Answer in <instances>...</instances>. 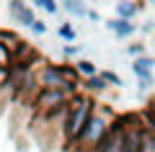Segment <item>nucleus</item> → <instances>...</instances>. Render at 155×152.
Wrapping results in <instances>:
<instances>
[{"label":"nucleus","mask_w":155,"mask_h":152,"mask_svg":"<svg viewBox=\"0 0 155 152\" xmlns=\"http://www.w3.org/2000/svg\"><path fill=\"white\" fill-rule=\"evenodd\" d=\"M96 111V101H91L88 95H70L67 101V116H65V126H62V139L65 144H78L80 134H83L85 124H88L91 114Z\"/></svg>","instance_id":"nucleus-1"},{"label":"nucleus","mask_w":155,"mask_h":152,"mask_svg":"<svg viewBox=\"0 0 155 152\" xmlns=\"http://www.w3.org/2000/svg\"><path fill=\"white\" fill-rule=\"evenodd\" d=\"M114 121H116V116L111 114V111H106L101 103H96V111L91 114V119H88V124H85V129H83V134H80V142H78V144L93 150V147L111 131Z\"/></svg>","instance_id":"nucleus-2"},{"label":"nucleus","mask_w":155,"mask_h":152,"mask_svg":"<svg viewBox=\"0 0 155 152\" xmlns=\"http://www.w3.org/2000/svg\"><path fill=\"white\" fill-rule=\"evenodd\" d=\"M67 101H70V93L67 90H60V88H41L34 98V111L39 116H49L54 111L65 108Z\"/></svg>","instance_id":"nucleus-3"},{"label":"nucleus","mask_w":155,"mask_h":152,"mask_svg":"<svg viewBox=\"0 0 155 152\" xmlns=\"http://www.w3.org/2000/svg\"><path fill=\"white\" fill-rule=\"evenodd\" d=\"M36 80L41 88H60V90H67L70 95H75L78 93V85L80 82H70L65 75H62L60 65H47V62H41V67L36 70Z\"/></svg>","instance_id":"nucleus-4"},{"label":"nucleus","mask_w":155,"mask_h":152,"mask_svg":"<svg viewBox=\"0 0 155 152\" xmlns=\"http://www.w3.org/2000/svg\"><path fill=\"white\" fill-rule=\"evenodd\" d=\"M8 13H11V18L16 23H21V26H26V28L36 21L34 11L28 8V3H23V0H8Z\"/></svg>","instance_id":"nucleus-5"},{"label":"nucleus","mask_w":155,"mask_h":152,"mask_svg":"<svg viewBox=\"0 0 155 152\" xmlns=\"http://www.w3.org/2000/svg\"><path fill=\"white\" fill-rule=\"evenodd\" d=\"M104 26H106V31H111L114 36H119V39H127V36H132V34L137 31V23H132L129 18H122V16L109 18Z\"/></svg>","instance_id":"nucleus-6"},{"label":"nucleus","mask_w":155,"mask_h":152,"mask_svg":"<svg viewBox=\"0 0 155 152\" xmlns=\"http://www.w3.org/2000/svg\"><path fill=\"white\" fill-rule=\"evenodd\" d=\"M153 70H155V57L140 54V57H134V60H132L134 77H153Z\"/></svg>","instance_id":"nucleus-7"},{"label":"nucleus","mask_w":155,"mask_h":152,"mask_svg":"<svg viewBox=\"0 0 155 152\" xmlns=\"http://www.w3.org/2000/svg\"><path fill=\"white\" fill-rule=\"evenodd\" d=\"M83 88H85V93H91V95H98V93H106L109 90V80H106L101 72H96V75H91V77H85V82H83Z\"/></svg>","instance_id":"nucleus-8"},{"label":"nucleus","mask_w":155,"mask_h":152,"mask_svg":"<svg viewBox=\"0 0 155 152\" xmlns=\"http://www.w3.org/2000/svg\"><path fill=\"white\" fill-rule=\"evenodd\" d=\"M16 67V54H13V47L5 41V39H0V70L11 72Z\"/></svg>","instance_id":"nucleus-9"},{"label":"nucleus","mask_w":155,"mask_h":152,"mask_svg":"<svg viewBox=\"0 0 155 152\" xmlns=\"http://www.w3.org/2000/svg\"><path fill=\"white\" fill-rule=\"evenodd\" d=\"M62 3V8H65L67 13H70L72 18H88V3L85 0H60Z\"/></svg>","instance_id":"nucleus-10"},{"label":"nucleus","mask_w":155,"mask_h":152,"mask_svg":"<svg viewBox=\"0 0 155 152\" xmlns=\"http://www.w3.org/2000/svg\"><path fill=\"white\" fill-rule=\"evenodd\" d=\"M114 13L132 21V18L140 13V3H134V0H119V3H114Z\"/></svg>","instance_id":"nucleus-11"},{"label":"nucleus","mask_w":155,"mask_h":152,"mask_svg":"<svg viewBox=\"0 0 155 152\" xmlns=\"http://www.w3.org/2000/svg\"><path fill=\"white\" fill-rule=\"evenodd\" d=\"M75 67H78V72H80L83 77H91V75H96V72H98V67H96L91 60H80V62H75Z\"/></svg>","instance_id":"nucleus-12"},{"label":"nucleus","mask_w":155,"mask_h":152,"mask_svg":"<svg viewBox=\"0 0 155 152\" xmlns=\"http://www.w3.org/2000/svg\"><path fill=\"white\" fill-rule=\"evenodd\" d=\"M57 34H60V39H65V41H75L78 39V31L70 26V23H62V26L57 28Z\"/></svg>","instance_id":"nucleus-13"},{"label":"nucleus","mask_w":155,"mask_h":152,"mask_svg":"<svg viewBox=\"0 0 155 152\" xmlns=\"http://www.w3.org/2000/svg\"><path fill=\"white\" fill-rule=\"evenodd\" d=\"M34 5H36V8H44V11L52 13V16L60 11V3H57V0H34Z\"/></svg>","instance_id":"nucleus-14"},{"label":"nucleus","mask_w":155,"mask_h":152,"mask_svg":"<svg viewBox=\"0 0 155 152\" xmlns=\"http://www.w3.org/2000/svg\"><path fill=\"white\" fill-rule=\"evenodd\" d=\"M101 75H104L106 80H109V85H114V88H122V85H124V80H122V77H119V75H116L114 70H104V72H101Z\"/></svg>","instance_id":"nucleus-15"},{"label":"nucleus","mask_w":155,"mask_h":152,"mask_svg":"<svg viewBox=\"0 0 155 152\" xmlns=\"http://www.w3.org/2000/svg\"><path fill=\"white\" fill-rule=\"evenodd\" d=\"M153 88V77H137V93L145 95V93Z\"/></svg>","instance_id":"nucleus-16"},{"label":"nucleus","mask_w":155,"mask_h":152,"mask_svg":"<svg viewBox=\"0 0 155 152\" xmlns=\"http://www.w3.org/2000/svg\"><path fill=\"white\" fill-rule=\"evenodd\" d=\"M127 54H129V57H140V54H145V44H140V41L129 44V47H127Z\"/></svg>","instance_id":"nucleus-17"},{"label":"nucleus","mask_w":155,"mask_h":152,"mask_svg":"<svg viewBox=\"0 0 155 152\" xmlns=\"http://www.w3.org/2000/svg\"><path fill=\"white\" fill-rule=\"evenodd\" d=\"M28 28H31L34 34H39V36H41V34H47V23H44V21H39V18H36V21H34Z\"/></svg>","instance_id":"nucleus-18"},{"label":"nucleus","mask_w":155,"mask_h":152,"mask_svg":"<svg viewBox=\"0 0 155 152\" xmlns=\"http://www.w3.org/2000/svg\"><path fill=\"white\" fill-rule=\"evenodd\" d=\"M78 52H80V47H75V44H72V41L62 47V54H65V57H75Z\"/></svg>","instance_id":"nucleus-19"},{"label":"nucleus","mask_w":155,"mask_h":152,"mask_svg":"<svg viewBox=\"0 0 155 152\" xmlns=\"http://www.w3.org/2000/svg\"><path fill=\"white\" fill-rule=\"evenodd\" d=\"M62 152H93L91 147H83V144H65Z\"/></svg>","instance_id":"nucleus-20"},{"label":"nucleus","mask_w":155,"mask_h":152,"mask_svg":"<svg viewBox=\"0 0 155 152\" xmlns=\"http://www.w3.org/2000/svg\"><path fill=\"white\" fill-rule=\"evenodd\" d=\"M88 21H101L98 11H93V8H91V11H88Z\"/></svg>","instance_id":"nucleus-21"},{"label":"nucleus","mask_w":155,"mask_h":152,"mask_svg":"<svg viewBox=\"0 0 155 152\" xmlns=\"http://www.w3.org/2000/svg\"><path fill=\"white\" fill-rule=\"evenodd\" d=\"M150 101H153V103H155V93H153V98H150Z\"/></svg>","instance_id":"nucleus-22"}]
</instances>
